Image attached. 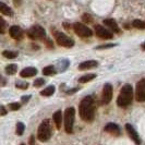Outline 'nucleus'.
<instances>
[{
    "label": "nucleus",
    "instance_id": "obj_24",
    "mask_svg": "<svg viewBox=\"0 0 145 145\" xmlns=\"http://www.w3.org/2000/svg\"><path fill=\"white\" fill-rule=\"evenodd\" d=\"M2 56L8 59H13V58H16V57H18V52H15V51L5 50V51H2Z\"/></svg>",
    "mask_w": 145,
    "mask_h": 145
},
{
    "label": "nucleus",
    "instance_id": "obj_21",
    "mask_svg": "<svg viewBox=\"0 0 145 145\" xmlns=\"http://www.w3.org/2000/svg\"><path fill=\"white\" fill-rule=\"evenodd\" d=\"M55 91H56L55 86L50 85V86L46 87L44 91H42V92H40V95H42V96H51V95L55 93Z\"/></svg>",
    "mask_w": 145,
    "mask_h": 145
},
{
    "label": "nucleus",
    "instance_id": "obj_14",
    "mask_svg": "<svg viewBox=\"0 0 145 145\" xmlns=\"http://www.w3.org/2000/svg\"><path fill=\"white\" fill-rule=\"evenodd\" d=\"M103 23H104L106 26H108L112 32H115V33H120V29H119V26H118V24H117V22L115 21V20H112V19H106V20H104Z\"/></svg>",
    "mask_w": 145,
    "mask_h": 145
},
{
    "label": "nucleus",
    "instance_id": "obj_2",
    "mask_svg": "<svg viewBox=\"0 0 145 145\" xmlns=\"http://www.w3.org/2000/svg\"><path fill=\"white\" fill-rule=\"evenodd\" d=\"M132 98H133V88L130 84H125L120 91L117 104L119 107H128L132 103Z\"/></svg>",
    "mask_w": 145,
    "mask_h": 145
},
{
    "label": "nucleus",
    "instance_id": "obj_27",
    "mask_svg": "<svg viewBox=\"0 0 145 145\" xmlns=\"http://www.w3.org/2000/svg\"><path fill=\"white\" fill-rule=\"evenodd\" d=\"M20 107H21V105H20L19 103H11V104L9 105V108L11 109V110H13V111H15V110H19V109H20Z\"/></svg>",
    "mask_w": 145,
    "mask_h": 145
},
{
    "label": "nucleus",
    "instance_id": "obj_7",
    "mask_svg": "<svg viewBox=\"0 0 145 145\" xmlns=\"http://www.w3.org/2000/svg\"><path fill=\"white\" fill-rule=\"evenodd\" d=\"M73 29L76 33V35H79L81 37H91L93 35L92 29H88L87 26H85L82 23H74L73 25Z\"/></svg>",
    "mask_w": 145,
    "mask_h": 145
},
{
    "label": "nucleus",
    "instance_id": "obj_5",
    "mask_svg": "<svg viewBox=\"0 0 145 145\" xmlns=\"http://www.w3.org/2000/svg\"><path fill=\"white\" fill-rule=\"evenodd\" d=\"M54 36H55V39H56V42H57L59 46L70 48V47H72L73 45H74V40H73L72 38L68 37L65 34L59 32V31H54Z\"/></svg>",
    "mask_w": 145,
    "mask_h": 145
},
{
    "label": "nucleus",
    "instance_id": "obj_13",
    "mask_svg": "<svg viewBox=\"0 0 145 145\" xmlns=\"http://www.w3.org/2000/svg\"><path fill=\"white\" fill-rule=\"evenodd\" d=\"M20 74H21L22 78H32V76L37 74V69L33 68V67H27V68L23 69Z\"/></svg>",
    "mask_w": 145,
    "mask_h": 145
},
{
    "label": "nucleus",
    "instance_id": "obj_26",
    "mask_svg": "<svg viewBox=\"0 0 145 145\" xmlns=\"http://www.w3.org/2000/svg\"><path fill=\"white\" fill-rule=\"evenodd\" d=\"M15 86L18 88H21V89H26L29 87V83L27 82H16Z\"/></svg>",
    "mask_w": 145,
    "mask_h": 145
},
{
    "label": "nucleus",
    "instance_id": "obj_30",
    "mask_svg": "<svg viewBox=\"0 0 145 145\" xmlns=\"http://www.w3.org/2000/svg\"><path fill=\"white\" fill-rule=\"evenodd\" d=\"M44 84H45V80L44 79H37V80L34 81V86L35 87H40Z\"/></svg>",
    "mask_w": 145,
    "mask_h": 145
},
{
    "label": "nucleus",
    "instance_id": "obj_10",
    "mask_svg": "<svg viewBox=\"0 0 145 145\" xmlns=\"http://www.w3.org/2000/svg\"><path fill=\"white\" fill-rule=\"evenodd\" d=\"M95 33L98 37L104 38V39H111L112 38L111 32H109L108 29H106L105 27L101 26V25H96L95 26Z\"/></svg>",
    "mask_w": 145,
    "mask_h": 145
},
{
    "label": "nucleus",
    "instance_id": "obj_37",
    "mask_svg": "<svg viewBox=\"0 0 145 145\" xmlns=\"http://www.w3.org/2000/svg\"><path fill=\"white\" fill-rule=\"evenodd\" d=\"M21 145H25V144H21Z\"/></svg>",
    "mask_w": 145,
    "mask_h": 145
},
{
    "label": "nucleus",
    "instance_id": "obj_9",
    "mask_svg": "<svg viewBox=\"0 0 145 145\" xmlns=\"http://www.w3.org/2000/svg\"><path fill=\"white\" fill-rule=\"evenodd\" d=\"M112 97V86L111 84H105V86L103 88V103L104 104H109Z\"/></svg>",
    "mask_w": 145,
    "mask_h": 145
},
{
    "label": "nucleus",
    "instance_id": "obj_35",
    "mask_svg": "<svg viewBox=\"0 0 145 145\" xmlns=\"http://www.w3.org/2000/svg\"><path fill=\"white\" fill-rule=\"evenodd\" d=\"M14 3L16 5V6H19V5L21 3V0H14Z\"/></svg>",
    "mask_w": 145,
    "mask_h": 145
},
{
    "label": "nucleus",
    "instance_id": "obj_25",
    "mask_svg": "<svg viewBox=\"0 0 145 145\" xmlns=\"http://www.w3.org/2000/svg\"><path fill=\"white\" fill-rule=\"evenodd\" d=\"M24 129H25L24 123L18 122V124H16V134H18V135H22L23 132H24Z\"/></svg>",
    "mask_w": 145,
    "mask_h": 145
},
{
    "label": "nucleus",
    "instance_id": "obj_8",
    "mask_svg": "<svg viewBox=\"0 0 145 145\" xmlns=\"http://www.w3.org/2000/svg\"><path fill=\"white\" fill-rule=\"evenodd\" d=\"M135 98L140 103L145 102V79L138 82L137 84V91H135Z\"/></svg>",
    "mask_w": 145,
    "mask_h": 145
},
{
    "label": "nucleus",
    "instance_id": "obj_6",
    "mask_svg": "<svg viewBox=\"0 0 145 145\" xmlns=\"http://www.w3.org/2000/svg\"><path fill=\"white\" fill-rule=\"evenodd\" d=\"M27 35H29V38H32V39H44L45 37H46V32H45V29L42 27V26H39V25H34V26H32L31 29H29V32H27Z\"/></svg>",
    "mask_w": 145,
    "mask_h": 145
},
{
    "label": "nucleus",
    "instance_id": "obj_31",
    "mask_svg": "<svg viewBox=\"0 0 145 145\" xmlns=\"http://www.w3.org/2000/svg\"><path fill=\"white\" fill-rule=\"evenodd\" d=\"M0 24H1V29H0V32L1 33H5V26H6V22H5V20L1 18L0 19Z\"/></svg>",
    "mask_w": 145,
    "mask_h": 145
},
{
    "label": "nucleus",
    "instance_id": "obj_16",
    "mask_svg": "<svg viewBox=\"0 0 145 145\" xmlns=\"http://www.w3.org/2000/svg\"><path fill=\"white\" fill-rule=\"evenodd\" d=\"M105 131L112 135H120V129L116 123H108L105 127Z\"/></svg>",
    "mask_w": 145,
    "mask_h": 145
},
{
    "label": "nucleus",
    "instance_id": "obj_15",
    "mask_svg": "<svg viewBox=\"0 0 145 145\" xmlns=\"http://www.w3.org/2000/svg\"><path fill=\"white\" fill-rule=\"evenodd\" d=\"M98 65V62L95 61V60H87V61H84L79 65V70H88V69H92V68H95Z\"/></svg>",
    "mask_w": 145,
    "mask_h": 145
},
{
    "label": "nucleus",
    "instance_id": "obj_12",
    "mask_svg": "<svg viewBox=\"0 0 145 145\" xmlns=\"http://www.w3.org/2000/svg\"><path fill=\"white\" fill-rule=\"evenodd\" d=\"M125 129H127V132H128V134L130 135V138L134 141V143L137 145H140L141 144V140H140V137L138 135V133H137V131L134 130V128L131 125V124H125Z\"/></svg>",
    "mask_w": 145,
    "mask_h": 145
},
{
    "label": "nucleus",
    "instance_id": "obj_11",
    "mask_svg": "<svg viewBox=\"0 0 145 145\" xmlns=\"http://www.w3.org/2000/svg\"><path fill=\"white\" fill-rule=\"evenodd\" d=\"M9 34L15 40H21L22 38H23V31H22V29L19 27V26H15V25L10 27Z\"/></svg>",
    "mask_w": 145,
    "mask_h": 145
},
{
    "label": "nucleus",
    "instance_id": "obj_18",
    "mask_svg": "<svg viewBox=\"0 0 145 145\" xmlns=\"http://www.w3.org/2000/svg\"><path fill=\"white\" fill-rule=\"evenodd\" d=\"M0 11H1L2 14H5V15H9V16H12V15H13L12 10L8 7V6H6L3 2H0Z\"/></svg>",
    "mask_w": 145,
    "mask_h": 145
},
{
    "label": "nucleus",
    "instance_id": "obj_1",
    "mask_svg": "<svg viewBox=\"0 0 145 145\" xmlns=\"http://www.w3.org/2000/svg\"><path fill=\"white\" fill-rule=\"evenodd\" d=\"M80 116L84 121H93L95 117V106L94 99L91 96H86L82 99L80 104Z\"/></svg>",
    "mask_w": 145,
    "mask_h": 145
},
{
    "label": "nucleus",
    "instance_id": "obj_17",
    "mask_svg": "<svg viewBox=\"0 0 145 145\" xmlns=\"http://www.w3.org/2000/svg\"><path fill=\"white\" fill-rule=\"evenodd\" d=\"M52 119H54V122L56 124V127H57L58 129H60V128H61V123H62V112H61V110H57V111L54 114Z\"/></svg>",
    "mask_w": 145,
    "mask_h": 145
},
{
    "label": "nucleus",
    "instance_id": "obj_32",
    "mask_svg": "<svg viewBox=\"0 0 145 145\" xmlns=\"http://www.w3.org/2000/svg\"><path fill=\"white\" fill-rule=\"evenodd\" d=\"M29 99H31V96H29V95H27V96H23V97H22V103H23V104H26Z\"/></svg>",
    "mask_w": 145,
    "mask_h": 145
},
{
    "label": "nucleus",
    "instance_id": "obj_34",
    "mask_svg": "<svg viewBox=\"0 0 145 145\" xmlns=\"http://www.w3.org/2000/svg\"><path fill=\"white\" fill-rule=\"evenodd\" d=\"M47 46L49 47V48H52L54 47V45L51 44V42H50V39H47Z\"/></svg>",
    "mask_w": 145,
    "mask_h": 145
},
{
    "label": "nucleus",
    "instance_id": "obj_4",
    "mask_svg": "<svg viewBox=\"0 0 145 145\" xmlns=\"http://www.w3.org/2000/svg\"><path fill=\"white\" fill-rule=\"evenodd\" d=\"M74 116H75V109L73 107H69L65 109V129L67 133H72L73 123H74Z\"/></svg>",
    "mask_w": 145,
    "mask_h": 145
},
{
    "label": "nucleus",
    "instance_id": "obj_22",
    "mask_svg": "<svg viewBox=\"0 0 145 145\" xmlns=\"http://www.w3.org/2000/svg\"><path fill=\"white\" fill-rule=\"evenodd\" d=\"M16 71H18V65H9L6 67V72H7V74H9V75L14 74Z\"/></svg>",
    "mask_w": 145,
    "mask_h": 145
},
{
    "label": "nucleus",
    "instance_id": "obj_20",
    "mask_svg": "<svg viewBox=\"0 0 145 145\" xmlns=\"http://www.w3.org/2000/svg\"><path fill=\"white\" fill-rule=\"evenodd\" d=\"M95 78H96V74H94V73L85 74V75L81 76L80 79H79V82H80V83H86V82H89V81L94 80Z\"/></svg>",
    "mask_w": 145,
    "mask_h": 145
},
{
    "label": "nucleus",
    "instance_id": "obj_19",
    "mask_svg": "<svg viewBox=\"0 0 145 145\" xmlns=\"http://www.w3.org/2000/svg\"><path fill=\"white\" fill-rule=\"evenodd\" d=\"M56 72H57V70L54 65H47L43 69L44 75H54V74H56Z\"/></svg>",
    "mask_w": 145,
    "mask_h": 145
},
{
    "label": "nucleus",
    "instance_id": "obj_29",
    "mask_svg": "<svg viewBox=\"0 0 145 145\" xmlns=\"http://www.w3.org/2000/svg\"><path fill=\"white\" fill-rule=\"evenodd\" d=\"M82 20L84 22H86V23H92L93 22V19H92V16L89 14H87V13H84L83 16H82Z\"/></svg>",
    "mask_w": 145,
    "mask_h": 145
},
{
    "label": "nucleus",
    "instance_id": "obj_33",
    "mask_svg": "<svg viewBox=\"0 0 145 145\" xmlns=\"http://www.w3.org/2000/svg\"><path fill=\"white\" fill-rule=\"evenodd\" d=\"M7 114V111H6V108L3 107V106H1V116H5Z\"/></svg>",
    "mask_w": 145,
    "mask_h": 145
},
{
    "label": "nucleus",
    "instance_id": "obj_36",
    "mask_svg": "<svg viewBox=\"0 0 145 145\" xmlns=\"http://www.w3.org/2000/svg\"><path fill=\"white\" fill-rule=\"evenodd\" d=\"M141 47H142V49H143V50H145V42L141 45Z\"/></svg>",
    "mask_w": 145,
    "mask_h": 145
},
{
    "label": "nucleus",
    "instance_id": "obj_3",
    "mask_svg": "<svg viewBox=\"0 0 145 145\" xmlns=\"http://www.w3.org/2000/svg\"><path fill=\"white\" fill-rule=\"evenodd\" d=\"M37 137H38V140L42 141V142H46V141H48L50 138L51 128L48 119L40 123L39 128H38V132H37Z\"/></svg>",
    "mask_w": 145,
    "mask_h": 145
},
{
    "label": "nucleus",
    "instance_id": "obj_23",
    "mask_svg": "<svg viewBox=\"0 0 145 145\" xmlns=\"http://www.w3.org/2000/svg\"><path fill=\"white\" fill-rule=\"evenodd\" d=\"M132 25L135 27V29H145V21H142V20H134Z\"/></svg>",
    "mask_w": 145,
    "mask_h": 145
},
{
    "label": "nucleus",
    "instance_id": "obj_28",
    "mask_svg": "<svg viewBox=\"0 0 145 145\" xmlns=\"http://www.w3.org/2000/svg\"><path fill=\"white\" fill-rule=\"evenodd\" d=\"M116 45L115 44H105V45H102V46H98V47H96L95 49H98V50H101V49H106V48H111V47H115Z\"/></svg>",
    "mask_w": 145,
    "mask_h": 145
}]
</instances>
